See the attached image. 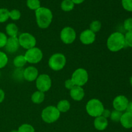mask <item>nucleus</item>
<instances>
[{
    "mask_svg": "<svg viewBox=\"0 0 132 132\" xmlns=\"http://www.w3.org/2000/svg\"><path fill=\"white\" fill-rule=\"evenodd\" d=\"M35 16L37 26L42 29L48 28L53 19L51 10L43 6H41L35 11Z\"/></svg>",
    "mask_w": 132,
    "mask_h": 132,
    "instance_id": "obj_1",
    "label": "nucleus"
},
{
    "mask_svg": "<svg viewBox=\"0 0 132 132\" xmlns=\"http://www.w3.org/2000/svg\"><path fill=\"white\" fill-rule=\"evenodd\" d=\"M108 50L112 52H117L125 47V35L120 32H115L110 35L106 41Z\"/></svg>",
    "mask_w": 132,
    "mask_h": 132,
    "instance_id": "obj_2",
    "label": "nucleus"
},
{
    "mask_svg": "<svg viewBox=\"0 0 132 132\" xmlns=\"http://www.w3.org/2000/svg\"><path fill=\"white\" fill-rule=\"evenodd\" d=\"M104 109V105L100 100L92 99L86 104V113L92 117H97L102 115Z\"/></svg>",
    "mask_w": 132,
    "mask_h": 132,
    "instance_id": "obj_3",
    "label": "nucleus"
},
{
    "mask_svg": "<svg viewBox=\"0 0 132 132\" xmlns=\"http://www.w3.org/2000/svg\"><path fill=\"white\" fill-rule=\"evenodd\" d=\"M41 119L47 124H52L56 122L61 116V113L56 106H48L41 112Z\"/></svg>",
    "mask_w": 132,
    "mask_h": 132,
    "instance_id": "obj_4",
    "label": "nucleus"
},
{
    "mask_svg": "<svg viewBox=\"0 0 132 132\" xmlns=\"http://www.w3.org/2000/svg\"><path fill=\"white\" fill-rule=\"evenodd\" d=\"M67 63L66 56L61 53H55L49 58L48 64L52 70L57 72L61 70L65 67Z\"/></svg>",
    "mask_w": 132,
    "mask_h": 132,
    "instance_id": "obj_5",
    "label": "nucleus"
},
{
    "mask_svg": "<svg viewBox=\"0 0 132 132\" xmlns=\"http://www.w3.org/2000/svg\"><path fill=\"white\" fill-rule=\"evenodd\" d=\"M88 73L85 68H79L73 72L71 79L73 81L76 86H81L86 84L88 81Z\"/></svg>",
    "mask_w": 132,
    "mask_h": 132,
    "instance_id": "obj_6",
    "label": "nucleus"
},
{
    "mask_svg": "<svg viewBox=\"0 0 132 132\" xmlns=\"http://www.w3.org/2000/svg\"><path fill=\"white\" fill-rule=\"evenodd\" d=\"M24 55L27 63H29L30 64L39 63L43 57L42 50L36 46L27 50Z\"/></svg>",
    "mask_w": 132,
    "mask_h": 132,
    "instance_id": "obj_7",
    "label": "nucleus"
},
{
    "mask_svg": "<svg viewBox=\"0 0 132 132\" xmlns=\"http://www.w3.org/2000/svg\"><path fill=\"white\" fill-rule=\"evenodd\" d=\"M19 46L24 49L28 50L36 46L37 41L34 36L28 32L21 34L18 37Z\"/></svg>",
    "mask_w": 132,
    "mask_h": 132,
    "instance_id": "obj_8",
    "label": "nucleus"
},
{
    "mask_svg": "<svg viewBox=\"0 0 132 132\" xmlns=\"http://www.w3.org/2000/svg\"><path fill=\"white\" fill-rule=\"evenodd\" d=\"M36 85L37 90L42 92H46L52 86V79L48 74L43 73L39 75L36 80Z\"/></svg>",
    "mask_w": 132,
    "mask_h": 132,
    "instance_id": "obj_9",
    "label": "nucleus"
},
{
    "mask_svg": "<svg viewBox=\"0 0 132 132\" xmlns=\"http://www.w3.org/2000/svg\"><path fill=\"white\" fill-rule=\"evenodd\" d=\"M77 36L76 30L70 27H66L62 29L60 33L61 40L63 43L70 45L75 41Z\"/></svg>",
    "mask_w": 132,
    "mask_h": 132,
    "instance_id": "obj_10",
    "label": "nucleus"
},
{
    "mask_svg": "<svg viewBox=\"0 0 132 132\" xmlns=\"http://www.w3.org/2000/svg\"><path fill=\"white\" fill-rule=\"evenodd\" d=\"M128 103L129 101L126 96L123 95H117L114 98L112 104H113L114 110L122 112L124 111H126Z\"/></svg>",
    "mask_w": 132,
    "mask_h": 132,
    "instance_id": "obj_11",
    "label": "nucleus"
},
{
    "mask_svg": "<svg viewBox=\"0 0 132 132\" xmlns=\"http://www.w3.org/2000/svg\"><path fill=\"white\" fill-rule=\"evenodd\" d=\"M96 39V35L90 29H86L82 31L79 36L80 41L83 45H89L94 43Z\"/></svg>",
    "mask_w": 132,
    "mask_h": 132,
    "instance_id": "obj_12",
    "label": "nucleus"
},
{
    "mask_svg": "<svg viewBox=\"0 0 132 132\" xmlns=\"http://www.w3.org/2000/svg\"><path fill=\"white\" fill-rule=\"evenodd\" d=\"M38 76V70L34 66H29L23 71V78L28 82L36 81Z\"/></svg>",
    "mask_w": 132,
    "mask_h": 132,
    "instance_id": "obj_13",
    "label": "nucleus"
},
{
    "mask_svg": "<svg viewBox=\"0 0 132 132\" xmlns=\"http://www.w3.org/2000/svg\"><path fill=\"white\" fill-rule=\"evenodd\" d=\"M19 46H19V41H18V37H9L5 48L7 52L13 54L18 51Z\"/></svg>",
    "mask_w": 132,
    "mask_h": 132,
    "instance_id": "obj_14",
    "label": "nucleus"
},
{
    "mask_svg": "<svg viewBox=\"0 0 132 132\" xmlns=\"http://www.w3.org/2000/svg\"><path fill=\"white\" fill-rule=\"evenodd\" d=\"M85 90L81 86H75L70 90V95L73 101H80L82 100L85 97Z\"/></svg>",
    "mask_w": 132,
    "mask_h": 132,
    "instance_id": "obj_15",
    "label": "nucleus"
},
{
    "mask_svg": "<svg viewBox=\"0 0 132 132\" xmlns=\"http://www.w3.org/2000/svg\"><path fill=\"white\" fill-rule=\"evenodd\" d=\"M94 128L98 131H103L106 130L108 126V121L102 116L95 117L94 121Z\"/></svg>",
    "mask_w": 132,
    "mask_h": 132,
    "instance_id": "obj_16",
    "label": "nucleus"
},
{
    "mask_svg": "<svg viewBox=\"0 0 132 132\" xmlns=\"http://www.w3.org/2000/svg\"><path fill=\"white\" fill-rule=\"evenodd\" d=\"M120 122L122 127L126 129H130L132 128V113L129 112H125L122 114L120 119Z\"/></svg>",
    "mask_w": 132,
    "mask_h": 132,
    "instance_id": "obj_17",
    "label": "nucleus"
},
{
    "mask_svg": "<svg viewBox=\"0 0 132 132\" xmlns=\"http://www.w3.org/2000/svg\"><path fill=\"white\" fill-rule=\"evenodd\" d=\"M5 31L9 37H18V27H17L15 23H10L6 24V27H5Z\"/></svg>",
    "mask_w": 132,
    "mask_h": 132,
    "instance_id": "obj_18",
    "label": "nucleus"
},
{
    "mask_svg": "<svg viewBox=\"0 0 132 132\" xmlns=\"http://www.w3.org/2000/svg\"><path fill=\"white\" fill-rule=\"evenodd\" d=\"M45 94L44 92H42L41 91H36L32 94L31 96V100L32 103L36 104H41L43 102L45 101Z\"/></svg>",
    "mask_w": 132,
    "mask_h": 132,
    "instance_id": "obj_19",
    "label": "nucleus"
},
{
    "mask_svg": "<svg viewBox=\"0 0 132 132\" xmlns=\"http://www.w3.org/2000/svg\"><path fill=\"white\" fill-rule=\"evenodd\" d=\"M71 104L70 103L68 100H61L59 101L57 104L56 108L60 113H66L70 109Z\"/></svg>",
    "mask_w": 132,
    "mask_h": 132,
    "instance_id": "obj_20",
    "label": "nucleus"
},
{
    "mask_svg": "<svg viewBox=\"0 0 132 132\" xmlns=\"http://www.w3.org/2000/svg\"><path fill=\"white\" fill-rule=\"evenodd\" d=\"M27 63V60L24 57V55H17L14 57V60H13V64L16 68H23Z\"/></svg>",
    "mask_w": 132,
    "mask_h": 132,
    "instance_id": "obj_21",
    "label": "nucleus"
},
{
    "mask_svg": "<svg viewBox=\"0 0 132 132\" xmlns=\"http://www.w3.org/2000/svg\"><path fill=\"white\" fill-rule=\"evenodd\" d=\"M75 4L72 0H63L61 3V9L64 12H70L74 9Z\"/></svg>",
    "mask_w": 132,
    "mask_h": 132,
    "instance_id": "obj_22",
    "label": "nucleus"
},
{
    "mask_svg": "<svg viewBox=\"0 0 132 132\" xmlns=\"http://www.w3.org/2000/svg\"><path fill=\"white\" fill-rule=\"evenodd\" d=\"M27 6L29 9L36 11L41 7L40 0H27Z\"/></svg>",
    "mask_w": 132,
    "mask_h": 132,
    "instance_id": "obj_23",
    "label": "nucleus"
},
{
    "mask_svg": "<svg viewBox=\"0 0 132 132\" xmlns=\"http://www.w3.org/2000/svg\"><path fill=\"white\" fill-rule=\"evenodd\" d=\"M102 27V23L100 21L95 20L93 21L90 24V28L89 29L92 31L94 33H97L101 30Z\"/></svg>",
    "mask_w": 132,
    "mask_h": 132,
    "instance_id": "obj_24",
    "label": "nucleus"
},
{
    "mask_svg": "<svg viewBox=\"0 0 132 132\" xmlns=\"http://www.w3.org/2000/svg\"><path fill=\"white\" fill-rule=\"evenodd\" d=\"M9 10L5 8L0 9V23H3L7 21L9 19Z\"/></svg>",
    "mask_w": 132,
    "mask_h": 132,
    "instance_id": "obj_25",
    "label": "nucleus"
},
{
    "mask_svg": "<svg viewBox=\"0 0 132 132\" xmlns=\"http://www.w3.org/2000/svg\"><path fill=\"white\" fill-rule=\"evenodd\" d=\"M18 132H35V128L29 124H23L18 129Z\"/></svg>",
    "mask_w": 132,
    "mask_h": 132,
    "instance_id": "obj_26",
    "label": "nucleus"
},
{
    "mask_svg": "<svg viewBox=\"0 0 132 132\" xmlns=\"http://www.w3.org/2000/svg\"><path fill=\"white\" fill-rule=\"evenodd\" d=\"M9 62L7 55L4 52L0 51V69L5 68Z\"/></svg>",
    "mask_w": 132,
    "mask_h": 132,
    "instance_id": "obj_27",
    "label": "nucleus"
},
{
    "mask_svg": "<svg viewBox=\"0 0 132 132\" xmlns=\"http://www.w3.org/2000/svg\"><path fill=\"white\" fill-rule=\"evenodd\" d=\"M21 12L18 9H13L9 12V18L13 21H18L20 19Z\"/></svg>",
    "mask_w": 132,
    "mask_h": 132,
    "instance_id": "obj_28",
    "label": "nucleus"
},
{
    "mask_svg": "<svg viewBox=\"0 0 132 132\" xmlns=\"http://www.w3.org/2000/svg\"><path fill=\"white\" fill-rule=\"evenodd\" d=\"M122 113L119 111H117L114 110L113 111H112L111 112V116H110V119L112 120L113 122H120V119H121V117L122 116Z\"/></svg>",
    "mask_w": 132,
    "mask_h": 132,
    "instance_id": "obj_29",
    "label": "nucleus"
},
{
    "mask_svg": "<svg viewBox=\"0 0 132 132\" xmlns=\"http://www.w3.org/2000/svg\"><path fill=\"white\" fill-rule=\"evenodd\" d=\"M121 4L125 10L132 12V0H121Z\"/></svg>",
    "mask_w": 132,
    "mask_h": 132,
    "instance_id": "obj_30",
    "label": "nucleus"
},
{
    "mask_svg": "<svg viewBox=\"0 0 132 132\" xmlns=\"http://www.w3.org/2000/svg\"><path fill=\"white\" fill-rule=\"evenodd\" d=\"M125 38L126 46L132 48V30L126 32Z\"/></svg>",
    "mask_w": 132,
    "mask_h": 132,
    "instance_id": "obj_31",
    "label": "nucleus"
},
{
    "mask_svg": "<svg viewBox=\"0 0 132 132\" xmlns=\"http://www.w3.org/2000/svg\"><path fill=\"white\" fill-rule=\"evenodd\" d=\"M123 27L127 32L132 30V18H128L125 20Z\"/></svg>",
    "mask_w": 132,
    "mask_h": 132,
    "instance_id": "obj_32",
    "label": "nucleus"
},
{
    "mask_svg": "<svg viewBox=\"0 0 132 132\" xmlns=\"http://www.w3.org/2000/svg\"><path fill=\"white\" fill-rule=\"evenodd\" d=\"M7 36L3 32H0V48H5L7 42Z\"/></svg>",
    "mask_w": 132,
    "mask_h": 132,
    "instance_id": "obj_33",
    "label": "nucleus"
},
{
    "mask_svg": "<svg viewBox=\"0 0 132 132\" xmlns=\"http://www.w3.org/2000/svg\"><path fill=\"white\" fill-rule=\"evenodd\" d=\"M23 71L24 70L21 68H16L15 72H14V78L17 80H21L23 78Z\"/></svg>",
    "mask_w": 132,
    "mask_h": 132,
    "instance_id": "obj_34",
    "label": "nucleus"
},
{
    "mask_svg": "<svg viewBox=\"0 0 132 132\" xmlns=\"http://www.w3.org/2000/svg\"><path fill=\"white\" fill-rule=\"evenodd\" d=\"M75 86H76V85H75L74 82H73V81H72L71 79L66 80L65 82H64V87L69 90H70L71 89L73 88Z\"/></svg>",
    "mask_w": 132,
    "mask_h": 132,
    "instance_id": "obj_35",
    "label": "nucleus"
},
{
    "mask_svg": "<svg viewBox=\"0 0 132 132\" xmlns=\"http://www.w3.org/2000/svg\"><path fill=\"white\" fill-rule=\"evenodd\" d=\"M111 112H111L110 110L105 109V108H104V110H103V113H102L101 116H103V117H104V118H106L108 119V118H110V117Z\"/></svg>",
    "mask_w": 132,
    "mask_h": 132,
    "instance_id": "obj_36",
    "label": "nucleus"
},
{
    "mask_svg": "<svg viewBox=\"0 0 132 132\" xmlns=\"http://www.w3.org/2000/svg\"><path fill=\"white\" fill-rule=\"evenodd\" d=\"M5 97V92L2 90L1 88H0V104L3 103V101H4Z\"/></svg>",
    "mask_w": 132,
    "mask_h": 132,
    "instance_id": "obj_37",
    "label": "nucleus"
},
{
    "mask_svg": "<svg viewBox=\"0 0 132 132\" xmlns=\"http://www.w3.org/2000/svg\"><path fill=\"white\" fill-rule=\"evenodd\" d=\"M126 112H129V113H132V101H130L128 103V104L126 108Z\"/></svg>",
    "mask_w": 132,
    "mask_h": 132,
    "instance_id": "obj_38",
    "label": "nucleus"
},
{
    "mask_svg": "<svg viewBox=\"0 0 132 132\" xmlns=\"http://www.w3.org/2000/svg\"><path fill=\"white\" fill-rule=\"evenodd\" d=\"M72 1H73L75 5H80V4L82 3L85 0H72Z\"/></svg>",
    "mask_w": 132,
    "mask_h": 132,
    "instance_id": "obj_39",
    "label": "nucleus"
},
{
    "mask_svg": "<svg viewBox=\"0 0 132 132\" xmlns=\"http://www.w3.org/2000/svg\"><path fill=\"white\" fill-rule=\"evenodd\" d=\"M130 85H131V86H132V76L131 77V78H130Z\"/></svg>",
    "mask_w": 132,
    "mask_h": 132,
    "instance_id": "obj_40",
    "label": "nucleus"
},
{
    "mask_svg": "<svg viewBox=\"0 0 132 132\" xmlns=\"http://www.w3.org/2000/svg\"><path fill=\"white\" fill-rule=\"evenodd\" d=\"M10 132H18V130H11Z\"/></svg>",
    "mask_w": 132,
    "mask_h": 132,
    "instance_id": "obj_41",
    "label": "nucleus"
},
{
    "mask_svg": "<svg viewBox=\"0 0 132 132\" xmlns=\"http://www.w3.org/2000/svg\"><path fill=\"white\" fill-rule=\"evenodd\" d=\"M0 76H1V72H0Z\"/></svg>",
    "mask_w": 132,
    "mask_h": 132,
    "instance_id": "obj_42",
    "label": "nucleus"
},
{
    "mask_svg": "<svg viewBox=\"0 0 132 132\" xmlns=\"http://www.w3.org/2000/svg\"></svg>",
    "mask_w": 132,
    "mask_h": 132,
    "instance_id": "obj_43",
    "label": "nucleus"
}]
</instances>
